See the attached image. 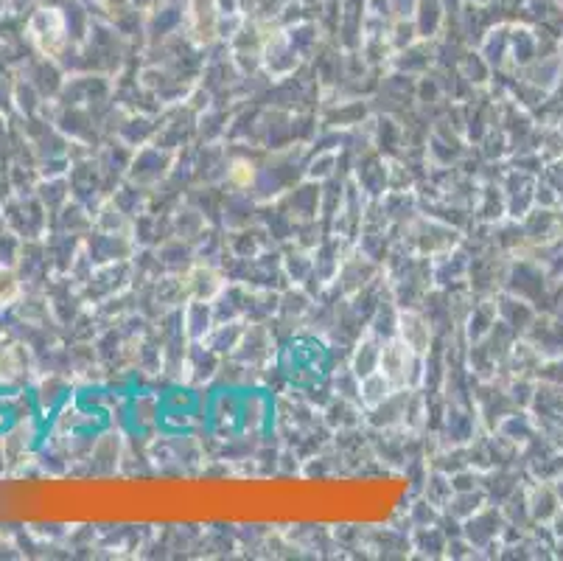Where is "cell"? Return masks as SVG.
I'll return each instance as SVG.
<instances>
[{"mask_svg": "<svg viewBox=\"0 0 563 561\" xmlns=\"http://www.w3.org/2000/svg\"><path fill=\"white\" fill-rule=\"evenodd\" d=\"M409 351H412V348H409L404 340H395V342H390V345L381 351V370H378V373H384V379H387L390 385H401V382L406 379Z\"/></svg>", "mask_w": 563, "mask_h": 561, "instance_id": "cell-1", "label": "cell"}]
</instances>
